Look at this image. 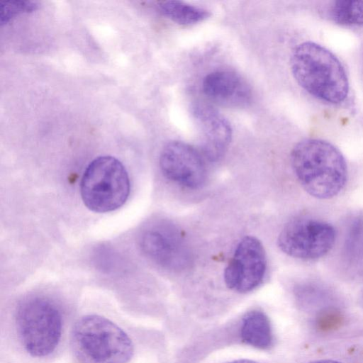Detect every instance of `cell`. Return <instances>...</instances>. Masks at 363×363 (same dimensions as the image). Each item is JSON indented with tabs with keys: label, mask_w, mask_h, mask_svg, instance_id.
<instances>
[{
	"label": "cell",
	"mask_w": 363,
	"mask_h": 363,
	"mask_svg": "<svg viewBox=\"0 0 363 363\" xmlns=\"http://www.w3.org/2000/svg\"><path fill=\"white\" fill-rule=\"evenodd\" d=\"M294 172L306 192L320 199L338 194L347 179L345 160L331 143L320 139L298 143L291 153Z\"/></svg>",
	"instance_id": "cell-1"
},
{
	"label": "cell",
	"mask_w": 363,
	"mask_h": 363,
	"mask_svg": "<svg viewBox=\"0 0 363 363\" xmlns=\"http://www.w3.org/2000/svg\"><path fill=\"white\" fill-rule=\"evenodd\" d=\"M291 73L311 95L330 104L342 102L349 93L348 78L340 61L313 42L298 45L290 59Z\"/></svg>",
	"instance_id": "cell-2"
},
{
	"label": "cell",
	"mask_w": 363,
	"mask_h": 363,
	"mask_svg": "<svg viewBox=\"0 0 363 363\" xmlns=\"http://www.w3.org/2000/svg\"><path fill=\"white\" fill-rule=\"evenodd\" d=\"M70 343L81 363H127L133 354L129 336L116 324L98 315L77 320Z\"/></svg>",
	"instance_id": "cell-3"
},
{
	"label": "cell",
	"mask_w": 363,
	"mask_h": 363,
	"mask_svg": "<svg viewBox=\"0 0 363 363\" xmlns=\"http://www.w3.org/2000/svg\"><path fill=\"white\" fill-rule=\"evenodd\" d=\"M130 186L123 164L114 157L104 155L95 158L86 167L80 183V194L89 210L107 213L125 203Z\"/></svg>",
	"instance_id": "cell-4"
},
{
	"label": "cell",
	"mask_w": 363,
	"mask_h": 363,
	"mask_svg": "<svg viewBox=\"0 0 363 363\" xmlns=\"http://www.w3.org/2000/svg\"><path fill=\"white\" fill-rule=\"evenodd\" d=\"M16 323L24 348L33 357L50 354L60 342L62 316L47 298L35 296L23 301L17 310Z\"/></svg>",
	"instance_id": "cell-5"
},
{
	"label": "cell",
	"mask_w": 363,
	"mask_h": 363,
	"mask_svg": "<svg viewBox=\"0 0 363 363\" xmlns=\"http://www.w3.org/2000/svg\"><path fill=\"white\" fill-rule=\"evenodd\" d=\"M334 228L327 222L308 218H296L281 230L277 242L287 255L304 260L320 258L332 249Z\"/></svg>",
	"instance_id": "cell-6"
},
{
	"label": "cell",
	"mask_w": 363,
	"mask_h": 363,
	"mask_svg": "<svg viewBox=\"0 0 363 363\" xmlns=\"http://www.w3.org/2000/svg\"><path fill=\"white\" fill-rule=\"evenodd\" d=\"M267 258L261 242L253 236L244 237L237 245L224 271L227 286L239 293L249 292L262 281Z\"/></svg>",
	"instance_id": "cell-7"
},
{
	"label": "cell",
	"mask_w": 363,
	"mask_h": 363,
	"mask_svg": "<svg viewBox=\"0 0 363 363\" xmlns=\"http://www.w3.org/2000/svg\"><path fill=\"white\" fill-rule=\"evenodd\" d=\"M160 167L169 180L188 189H198L205 182L206 169L200 152L178 140L167 143L160 155Z\"/></svg>",
	"instance_id": "cell-8"
},
{
	"label": "cell",
	"mask_w": 363,
	"mask_h": 363,
	"mask_svg": "<svg viewBox=\"0 0 363 363\" xmlns=\"http://www.w3.org/2000/svg\"><path fill=\"white\" fill-rule=\"evenodd\" d=\"M140 247L149 259L165 269L178 271L190 263L187 244L178 229L171 225H155L145 230Z\"/></svg>",
	"instance_id": "cell-9"
},
{
	"label": "cell",
	"mask_w": 363,
	"mask_h": 363,
	"mask_svg": "<svg viewBox=\"0 0 363 363\" xmlns=\"http://www.w3.org/2000/svg\"><path fill=\"white\" fill-rule=\"evenodd\" d=\"M194 115L201 133V149L204 156L211 162L220 160L232 138L229 121L208 106H196Z\"/></svg>",
	"instance_id": "cell-10"
},
{
	"label": "cell",
	"mask_w": 363,
	"mask_h": 363,
	"mask_svg": "<svg viewBox=\"0 0 363 363\" xmlns=\"http://www.w3.org/2000/svg\"><path fill=\"white\" fill-rule=\"evenodd\" d=\"M202 89L208 99L225 107L245 106L252 99L246 81L229 70H217L207 74L203 80Z\"/></svg>",
	"instance_id": "cell-11"
},
{
	"label": "cell",
	"mask_w": 363,
	"mask_h": 363,
	"mask_svg": "<svg viewBox=\"0 0 363 363\" xmlns=\"http://www.w3.org/2000/svg\"><path fill=\"white\" fill-rule=\"evenodd\" d=\"M242 341L254 347L267 349L272 343V335L267 316L259 311H252L245 314L241 326Z\"/></svg>",
	"instance_id": "cell-12"
},
{
	"label": "cell",
	"mask_w": 363,
	"mask_h": 363,
	"mask_svg": "<svg viewBox=\"0 0 363 363\" xmlns=\"http://www.w3.org/2000/svg\"><path fill=\"white\" fill-rule=\"evenodd\" d=\"M159 9L164 16L183 26L199 23L211 15L210 12L203 8L177 0L162 2Z\"/></svg>",
	"instance_id": "cell-13"
},
{
	"label": "cell",
	"mask_w": 363,
	"mask_h": 363,
	"mask_svg": "<svg viewBox=\"0 0 363 363\" xmlns=\"http://www.w3.org/2000/svg\"><path fill=\"white\" fill-rule=\"evenodd\" d=\"M330 18L345 26L363 25V1H335L329 6Z\"/></svg>",
	"instance_id": "cell-14"
},
{
	"label": "cell",
	"mask_w": 363,
	"mask_h": 363,
	"mask_svg": "<svg viewBox=\"0 0 363 363\" xmlns=\"http://www.w3.org/2000/svg\"><path fill=\"white\" fill-rule=\"evenodd\" d=\"M344 323V313L335 306L322 308L315 313L313 320L315 328L321 333L335 331L340 328Z\"/></svg>",
	"instance_id": "cell-15"
},
{
	"label": "cell",
	"mask_w": 363,
	"mask_h": 363,
	"mask_svg": "<svg viewBox=\"0 0 363 363\" xmlns=\"http://www.w3.org/2000/svg\"><path fill=\"white\" fill-rule=\"evenodd\" d=\"M37 4L33 1H6L1 3V23H7L13 16L23 12H29L36 9Z\"/></svg>",
	"instance_id": "cell-16"
},
{
	"label": "cell",
	"mask_w": 363,
	"mask_h": 363,
	"mask_svg": "<svg viewBox=\"0 0 363 363\" xmlns=\"http://www.w3.org/2000/svg\"><path fill=\"white\" fill-rule=\"evenodd\" d=\"M346 247L350 254L355 259L363 257V221L359 220L352 225L349 238L346 242Z\"/></svg>",
	"instance_id": "cell-17"
},
{
	"label": "cell",
	"mask_w": 363,
	"mask_h": 363,
	"mask_svg": "<svg viewBox=\"0 0 363 363\" xmlns=\"http://www.w3.org/2000/svg\"><path fill=\"white\" fill-rule=\"evenodd\" d=\"M308 363H342L336 360L332 359H320V360H315L310 362Z\"/></svg>",
	"instance_id": "cell-18"
},
{
	"label": "cell",
	"mask_w": 363,
	"mask_h": 363,
	"mask_svg": "<svg viewBox=\"0 0 363 363\" xmlns=\"http://www.w3.org/2000/svg\"><path fill=\"white\" fill-rule=\"evenodd\" d=\"M230 363H256V362L254 361H252V360H249V359H239V360L233 361Z\"/></svg>",
	"instance_id": "cell-19"
}]
</instances>
